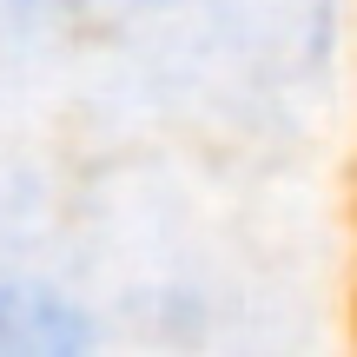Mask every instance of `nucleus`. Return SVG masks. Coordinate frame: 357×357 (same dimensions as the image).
<instances>
[{
	"label": "nucleus",
	"instance_id": "1",
	"mask_svg": "<svg viewBox=\"0 0 357 357\" xmlns=\"http://www.w3.org/2000/svg\"><path fill=\"white\" fill-rule=\"evenodd\" d=\"M0 344L13 351H73L86 331L53 291H26V284H0Z\"/></svg>",
	"mask_w": 357,
	"mask_h": 357
}]
</instances>
